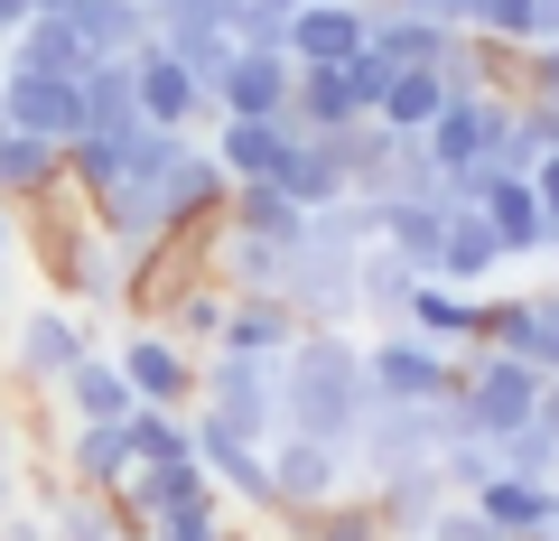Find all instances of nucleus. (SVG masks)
I'll return each instance as SVG.
<instances>
[{
	"label": "nucleus",
	"mask_w": 559,
	"mask_h": 541,
	"mask_svg": "<svg viewBox=\"0 0 559 541\" xmlns=\"http://www.w3.org/2000/svg\"><path fill=\"white\" fill-rule=\"evenodd\" d=\"M401 327L429 345H448V355H466V345L485 337V290H448V281H419L411 308H401Z\"/></svg>",
	"instance_id": "a211bd4d"
},
{
	"label": "nucleus",
	"mask_w": 559,
	"mask_h": 541,
	"mask_svg": "<svg viewBox=\"0 0 559 541\" xmlns=\"http://www.w3.org/2000/svg\"><path fill=\"white\" fill-rule=\"evenodd\" d=\"M364 383H373V401H448L457 392V355L411 337V327H373L364 337Z\"/></svg>",
	"instance_id": "423d86ee"
},
{
	"label": "nucleus",
	"mask_w": 559,
	"mask_h": 541,
	"mask_svg": "<svg viewBox=\"0 0 559 541\" xmlns=\"http://www.w3.org/2000/svg\"><path fill=\"white\" fill-rule=\"evenodd\" d=\"M532 197H540V215L559 224V150H550V160H532Z\"/></svg>",
	"instance_id": "37998d69"
},
{
	"label": "nucleus",
	"mask_w": 559,
	"mask_h": 541,
	"mask_svg": "<svg viewBox=\"0 0 559 541\" xmlns=\"http://www.w3.org/2000/svg\"><path fill=\"white\" fill-rule=\"evenodd\" d=\"M457 38H466V28L419 20V10H373V28H364V47H373L382 66H448V57H457Z\"/></svg>",
	"instance_id": "aec40b11"
},
{
	"label": "nucleus",
	"mask_w": 559,
	"mask_h": 541,
	"mask_svg": "<svg viewBox=\"0 0 559 541\" xmlns=\"http://www.w3.org/2000/svg\"><path fill=\"white\" fill-rule=\"evenodd\" d=\"M224 234H261V243H280V252H289V243L308 234V205L299 197H280L271 178H234V197H224Z\"/></svg>",
	"instance_id": "412c9836"
},
{
	"label": "nucleus",
	"mask_w": 559,
	"mask_h": 541,
	"mask_svg": "<svg viewBox=\"0 0 559 541\" xmlns=\"http://www.w3.org/2000/svg\"><path fill=\"white\" fill-rule=\"evenodd\" d=\"M271 10H299V0H271Z\"/></svg>",
	"instance_id": "5fc2aeb1"
},
{
	"label": "nucleus",
	"mask_w": 559,
	"mask_h": 541,
	"mask_svg": "<svg viewBox=\"0 0 559 541\" xmlns=\"http://www.w3.org/2000/svg\"><path fill=\"white\" fill-rule=\"evenodd\" d=\"M0 57H10V66H28V75H84V38H75L66 20H20Z\"/></svg>",
	"instance_id": "473e14b6"
},
{
	"label": "nucleus",
	"mask_w": 559,
	"mask_h": 541,
	"mask_svg": "<svg viewBox=\"0 0 559 541\" xmlns=\"http://www.w3.org/2000/svg\"><path fill=\"white\" fill-rule=\"evenodd\" d=\"M224 308H234V290H224L215 271H205V281H187L178 299L159 308V327L187 345V355H215V337H224Z\"/></svg>",
	"instance_id": "2f4dec72"
},
{
	"label": "nucleus",
	"mask_w": 559,
	"mask_h": 541,
	"mask_svg": "<svg viewBox=\"0 0 559 541\" xmlns=\"http://www.w3.org/2000/svg\"><path fill=\"white\" fill-rule=\"evenodd\" d=\"M364 28H373V10H364V0H299V10H289V66H345L364 47Z\"/></svg>",
	"instance_id": "dca6fc26"
},
{
	"label": "nucleus",
	"mask_w": 559,
	"mask_h": 541,
	"mask_svg": "<svg viewBox=\"0 0 559 541\" xmlns=\"http://www.w3.org/2000/svg\"><path fill=\"white\" fill-rule=\"evenodd\" d=\"M540 261H550V281H559V234H550V252H540Z\"/></svg>",
	"instance_id": "603ef678"
},
{
	"label": "nucleus",
	"mask_w": 559,
	"mask_h": 541,
	"mask_svg": "<svg viewBox=\"0 0 559 541\" xmlns=\"http://www.w3.org/2000/svg\"><path fill=\"white\" fill-rule=\"evenodd\" d=\"M503 271H513V261H503V243H495V224H485V205H448L429 281H448V290H495Z\"/></svg>",
	"instance_id": "ddd939ff"
},
{
	"label": "nucleus",
	"mask_w": 559,
	"mask_h": 541,
	"mask_svg": "<svg viewBox=\"0 0 559 541\" xmlns=\"http://www.w3.org/2000/svg\"><path fill=\"white\" fill-rule=\"evenodd\" d=\"M28 20V0H0V47H10V28Z\"/></svg>",
	"instance_id": "09e8293b"
},
{
	"label": "nucleus",
	"mask_w": 559,
	"mask_h": 541,
	"mask_svg": "<svg viewBox=\"0 0 559 541\" xmlns=\"http://www.w3.org/2000/svg\"><path fill=\"white\" fill-rule=\"evenodd\" d=\"M140 10H159V0H140Z\"/></svg>",
	"instance_id": "6e6d98bb"
},
{
	"label": "nucleus",
	"mask_w": 559,
	"mask_h": 541,
	"mask_svg": "<svg viewBox=\"0 0 559 541\" xmlns=\"http://www.w3.org/2000/svg\"><path fill=\"white\" fill-rule=\"evenodd\" d=\"M540 430H559V374H540Z\"/></svg>",
	"instance_id": "de8ad7c7"
},
{
	"label": "nucleus",
	"mask_w": 559,
	"mask_h": 541,
	"mask_svg": "<svg viewBox=\"0 0 559 541\" xmlns=\"http://www.w3.org/2000/svg\"><path fill=\"white\" fill-rule=\"evenodd\" d=\"M289 75L299 66L280 57V47H234L215 66V84H205V103L215 113H242V121H289Z\"/></svg>",
	"instance_id": "9d476101"
},
{
	"label": "nucleus",
	"mask_w": 559,
	"mask_h": 541,
	"mask_svg": "<svg viewBox=\"0 0 559 541\" xmlns=\"http://www.w3.org/2000/svg\"><path fill=\"white\" fill-rule=\"evenodd\" d=\"M224 541H261V532H224Z\"/></svg>",
	"instance_id": "864d4df0"
},
{
	"label": "nucleus",
	"mask_w": 559,
	"mask_h": 541,
	"mask_svg": "<svg viewBox=\"0 0 559 541\" xmlns=\"http://www.w3.org/2000/svg\"><path fill=\"white\" fill-rule=\"evenodd\" d=\"M382 205V252H401L429 281V261H439V224H448V205H429V197H373Z\"/></svg>",
	"instance_id": "c756f323"
},
{
	"label": "nucleus",
	"mask_w": 559,
	"mask_h": 541,
	"mask_svg": "<svg viewBox=\"0 0 559 541\" xmlns=\"http://www.w3.org/2000/svg\"><path fill=\"white\" fill-rule=\"evenodd\" d=\"M38 514H47V541H131V532H121V504H112V495H75V485H57Z\"/></svg>",
	"instance_id": "72a5a7b5"
},
{
	"label": "nucleus",
	"mask_w": 559,
	"mask_h": 541,
	"mask_svg": "<svg viewBox=\"0 0 559 541\" xmlns=\"http://www.w3.org/2000/svg\"><path fill=\"white\" fill-rule=\"evenodd\" d=\"M0 541H47V514L38 504H10V514H0Z\"/></svg>",
	"instance_id": "79ce46f5"
},
{
	"label": "nucleus",
	"mask_w": 559,
	"mask_h": 541,
	"mask_svg": "<svg viewBox=\"0 0 559 541\" xmlns=\"http://www.w3.org/2000/svg\"><path fill=\"white\" fill-rule=\"evenodd\" d=\"M57 10H66V0H28V20H57Z\"/></svg>",
	"instance_id": "3c124183"
},
{
	"label": "nucleus",
	"mask_w": 559,
	"mask_h": 541,
	"mask_svg": "<svg viewBox=\"0 0 559 541\" xmlns=\"http://www.w3.org/2000/svg\"><path fill=\"white\" fill-rule=\"evenodd\" d=\"M187 411H215L224 430H242V439H271L280 430V364L261 355H197V401Z\"/></svg>",
	"instance_id": "39448f33"
},
{
	"label": "nucleus",
	"mask_w": 559,
	"mask_h": 541,
	"mask_svg": "<svg viewBox=\"0 0 559 541\" xmlns=\"http://www.w3.org/2000/svg\"><path fill=\"white\" fill-rule=\"evenodd\" d=\"M0 131H10V113H0Z\"/></svg>",
	"instance_id": "4d7b16f0"
},
{
	"label": "nucleus",
	"mask_w": 559,
	"mask_h": 541,
	"mask_svg": "<svg viewBox=\"0 0 559 541\" xmlns=\"http://www.w3.org/2000/svg\"><path fill=\"white\" fill-rule=\"evenodd\" d=\"M513 94H540V103H559V38L522 47V84H513Z\"/></svg>",
	"instance_id": "a19ab883"
},
{
	"label": "nucleus",
	"mask_w": 559,
	"mask_h": 541,
	"mask_svg": "<svg viewBox=\"0 0 559 541\" xmlns=\"http://www.w3.org/2000/svg\"><path fill=\"white\" fill-rule=\"evenodd\" d=\"M224 355H261V364H280L289 345H299V308L280 299V290H234V308H224Z\"/></svg>",
	"instance_id": "f3484780"
},
{
	"label": "nucleus",
	"mask_w": 559,
	"mask_h": 541,
	"mask_svg": "<svg viewBox=\"0 0 559 541\" xmlns=\"http://www.w3.org/2000/svg\"><path fill=\"white\" fill-rule=\"evenodd\" d=\"M457 205H485V224H495V243H503V261H540L550 252V234L559 224L540 215V197H532V178H503V168H466L457 178Z\"/></svg>",
	"instance_id": "0eeeda50"
},
{
	"label": "nucleus",
	"mask_w": 559,
	"mask_h": 541,
	"mask_svg": "<svg viewBox=\"0 0 559 541\" xmlns=\"http://www.w3.org/2000/svg\"><path fill=\"white\" fill-rule=\"evenodd\" d=\"M47 467H57L75 495H121V477H131V439H121V421H75L57 448H47Z\"/></svg>",
	"instance_id": "f8f14e48"
},
{
	"label": "nucleus",
	"mask_w": 559,
	"mask_h": 541,
	"mask_svg": "<svg viewBox=\"0 0 559 541\" xmlns=\"http://www.w3.org/2000/svg\"><path fill=\"white\" fill-rule=\"evenodd\" d=\"M10 261H20V215L0 205V271H10Z\"/></svg>",
	"instance_id": "49530a36"
},
{
	"label": "nucleus",
	"mask_w": 559,
	"mask_h": 541,
	"mask_svg": "<svg viewBox=\"0 0 559 541\" xmlns=\"http://www.w3.org/2000/svg\"><path fill=\"white\" fill-rule=\"evenodd\" d=\"M121 439H131V458H140V467L197 458V448H187V411H150V401H131V421H121Z\"/></svg>",
	"instance_id": "e433bc0d"
},
{
	"label": "nucleus",
	"mask_w": 559,
	"mask_h": 541,
	"mask_svg": "<svg viewBox=\"0 0 559 541\" xmlns=\"http://www.w3.org/2000/svg\"><path fill=\"white\" fill-rule=\"evenodd\" d=\"M540 38H559V0H532V47Z\"/></svg>",
	"instance_id": "a18cd8bd"
},
{
	"label": "nucleus",
	"mask_w": 559,
	"mask_h": 541,
	"mask_svg": "<svg viewBox=\"0 0 559 541\" xmlns=\"http://www.w3.org/2000/svg\"><path fill=\"white\" fill-rule=\"evenodd\" d=\"M373 411V383H364V337L355 327H299V345L280 355V430H308V439H355V421Z\"/></svg>",
	"instance_id": "f257e3e1"
},
{
	"label": "nucleus",
	"mask_w": 559,
	"mask_h": 541,
	"mask_svg": "<svg viewBox=\"0 0 559 541\" xmlns=\"http://www.w3.org/2000/svg\"><path fill=\"white\" fill-rule=\"evenodd\" d=\"M57 20L84 38V57H131V47H150V10L140 0H66Z\"/></svg>",
	"instance_id": "bb28decb"
},
{
	"label": "nucleus",
	"mask_w": 559,
	"mask_h": 541,
	"mask_svg": "<svg viewBox=\"0 0 559 541\" xmlns=\"http://www.w3.org/2000/svg\"><path fill=\"white\" fill-rule=\"evenodd\" d=\"M10 318H20V299H10V271H0V337H10Z\"/></svg>",
	"instance_id": "8fccbe9b"
},
{
	"label": "nucleus",
	"mask_w": 559,
	"mask_h": 541,
	"mask_svg": "<svg viewBox=\"0 0 559 541\" xmlns=\"http://www.w3.org/2000/svg\"><path fill=\"white\" fill-rule=\"evenodd\" d=\"M345 121H364L345 66H299L289 75V131H345Z\"/></svg>",
	"instance_id": "cd10ccee"
},
{
	"label": "nucleus",
	"mask_w": 559,
	"mask_h": 541,
	"mask_svg": "<svg viewBox=\"0 0 559 541\" xmlns=\"http://www.w3.org/2000/svg\"><path fill=\"white\" fill-rule=\"evenodd\" d=\"M411 290H419V271L401 252H382V243H364V252H355V327H364V337H373V327H401Z\"/></svg>",
	"instance_id": "4be33fe9"
},
{
	"label": "nucleus",
	"mask_w": 559,
	"mask_h": 541,
	"mask_svg": "<svg viewBox=\"0 0 559 541\" xmlns=\"http://www.w3.org/2000/svg\"><path fill=\"white\" fill-rule=\"evenodd\" d=\"M75 103H84V131H131V121H140V103H131V57H84Z\"/></svg>",
	"instance_id": "7c9ffc66"
},
{
	"label": "nucleus",
	"mask_w": 559,
	"mask_h": 541,
	"mask_svg": "<svg viewBox=\"0 0 559 541\" xmlns=\"http://www.w3.org/2000/svg\"><path fill=\"white\" fill-rule=\"evenodd\" d=\"M28 458H38V401L0 392V514L28 504Z\"/></svg>",
	"instance_id": "f704fd0d"
},
{
	"label": "nucleus",
	"mask_w": 559,
	"mask_h": 541,
	"mask_svg": "<svg viewBox=\"0 0 559 541\" xmlns=\"http://www.w3.org/2000/svg\"><path fill=\"white\" fill-rule=\"evenodd\" d=\"M205 150H215L224 178H271L280 150H289V121H242V113H215V121H205Z\"/></svg>",
	"instance_id": "5701e85b"
},
{
	"label": "nucleus",
	"mask_w": 559,
	"mask_h": 541,
	"mask_svg": "<svg viewBox=\"0 0 559 541\" xmlns=\"http://www.w3.org/2000/svg\"><path fill=\"white\" fill-rule=\"evenodd\" d=\"M550 485H559V467H550Z\"/></svg>",
	"instance_id": "13d9d810"
},
{
	"label": "nucleus",
	"mask_w": 559,
	"mask_h": 541,
	"mask_svg": "<svg viewBox=\"0 0 559 541\" xmlns=\"http://www.w3.org/2000/svg\"><path fill=\"white\" fill-rule=\"evenodd\" d=\"M364 10H419V20H448V28H457V0H364Z\"/></svg>",
	"instance_id": "c03bdc74"
},
{
	"label": "nucleus",
	"mask_w": 559,
	"mask_h": 541,
	"mask_svg": "<svg viewBox=\"0 0 559 541\" xmlns=\"http://www.w3.org/2000/svg\"><path fill=\"white\" fill-rule=\"evenodd\" d=\"M466 439H513L522 421H540V364L495 355V345H466L457 355V392H448Z\"/></svg>",
	"instance_id": "7ed1b4c3"
},
{
	"label": "nucleus",
	"mask_w": 559,
	"mask_h": 541,
	"mask_svg": "<svg viewBox=\"0 0 559 541\" xmlns=\"http://www.w3.org/2000/svg\"><path fill=\"white\" fill-rule=\"evenodd\" d=\"M66 187V150L57 141H28V131H0V205L20 215V205L57 197Z\"/></svg>",
	"instance_id": "393cba45"
},
{
	"label": "nucleus",
	"mask_w": 559,
	"mask_h": 541,
	"mask_svg": "<svg viewBox=\"0 0 559 541\" xmlns=\"http://www.w3.org/2000/svg\"><path fill=\"white\" fill-rule=\"evenodd\" d=\"M0 113H10V131H28V141H75L84 131V103H75V75H28V66L0 57Z\"/></svg>",
	"instance_id": "9b49d317"
},
{
	"label": "nucleus",
	"mask_w": 559,
	"mask_h": 541,
	"mask_svg": "<svg viewBox=\"0 0 559 541\" xmlns=\"http://www.w3.org/2000/svg\"><path fill=\"white\" fill-rule=\"evenodd\" d=\"M495 467H503V477H550V467H559V430L522 421L513 439H495Z\"/></svg>",
	"instance_id": "4c0bfd02"
},
{
	"label": "nucleus",
	"mask_w": 559,
	"mask_h": 541,
	"mask_svg": "<svg viewBox=\"0 0 559 541\" xmlns=\"http://www.w3.org/2000/svg\"><path fill=\"white\" fill-rule=\"evenodd\" d=\"M289 532L299 541H392L382 514H373V495H336V504H318V514H289Z\"/></svg>",
	"instance_id": "c9c22d12"
},
{
	"label": "nucleus",
	"mask_w": 559,
	"mask_h": 541,
	"mask_svg": "<svg viewBox=\"0 0 559 541\" xmlns=\"http://www.w3.org/2000/svg\"><path fill=\"white\" fill-rule=\"evenodd\" d=\"M94 318L66 299H20V318H10V337H0V392L10 401H47L66 374H75L84 355H94Z\"/></svg>",
	"instance_id": "f03ea898"
},
{
	"label": "nucleus",
	"mask_w": 559,
	"mask_h": 541,
	"mask_svg": "<svg viewBox=\"0 0 559 541\" xmlns=\"http://www.w3.org/2000/svg\"><path fill=\"white\" fill-rule=\"evenodd\" d=\"M466 504H476L503 541H550V532H559V485H550V477H503V467H495Z\"/></svg>",
	"instance_id": "4468645a"
},
{
	"label": "nucleus",
	"mask_w": 559,
	"mask_h": 541,
	"mask_svg": "<svg viewBox=\"0 0 559 541\" xmlns=\"http://www.w3.org/2000/svg\"><path fill=\"white\" fill-rule=\"evenodd\" d=\"M261 467H271V514H318V504L355 495V467H345L336 439H308V430H271L261 439Z\"/></svg>",
	"instance_id": "20e7f679"
},
{
	"label": "nucleus",
	"mask_w": 559,
	"mask_h": 541,
	"mask_svg": "<svg viewBox=\"0 0 559 541\" xmlns=\"http://www.w3.org/2000/svg\"><path fill=\"white\" fill-rule=\"evenodd\" d=\"M66 411V421H131V383H121V364H112V345H94V355L75 364V374L47 392Z\"/></svg>",
	"instance_id": "b1692460"
},
{
	"label": "nucleus",
	"mask_w": 559,
	"mask_h": 541,
	"mask_svg": "<svg viewBox=\"0 0 559 541\" xmlns=\"http://www.w3.org/2000/svg\"><path fill=\"white\" fill-rule=\"evenodd\" d=\"M131 103H140V121H159V131H205V121H215L205 75H197V66H178L159 38L131 47Z\"/></svg>",
	"instance_id": "1a4fd4ad"
},
{
	"label": "nucleus",
	"mask_w": 559,
	"mask_h": 541,
	"mask_svg": "<svg viewBox=\"0 0 559 541\" xmlns=\"http://www.w3.org/2000/svg\"><path fill=\"white\" fill-rule=\"evenodd\" d=\"M522 364L559 374V281H550V290H532V327H522Z\"/></svg>",
	"instance_id": "ea45409f"
},
{
	"label": "nucleus",
	"mask_w": 559,
	"mask_h": 541,
	"mask_svg": "<svg viewBox=\"0 0 559 541\" xmlns=\"http://www.w3.org/2000/svg\"><path fill=\"white\" fill-rule=\"evenodd\" d=\"M224 532H234V504H178L150 522V541H224Z\"/></svg>",
	"instance_id": "58836bf2"
},
{
	"label": "nucleus",
	"mask_w": 559,
	"mask_h": 541,
	"mask_svg": "<svg viewBox=\"0 0 559 541\" xmlns=\"http://www.w3.org/2000/svg\"><path fill=\"white\" fill-rule=\"evenodd\" d=\"M495 103H503V94H448V103H439V121L419 131V150L448 168V197H457L466 168H485V141H495Z\"/></svg>",
	"instance_id": "2eb2a0df"
},
{
	"label": "nucleus",
	"mask_w": 559,
	"mask_h": 541,
	"mask_svg": "<svg viewBox=\"0 0 559 541\" xmlns=\"http://www.w3.org/2000/svg\"><path fill=\"white\" fill-rule=\"evenodd\" d=\"M439 103H448V75H439V66H401V75L382 84L373 121H382V131H392V141H419V131L439 121Z\"/></svg>",
	"instance_id": "c85d7f7f"
},
{
	"label": "nucleus",
	"mask_w": 559,
	"mask_h": 541,
	"mask_svg": "<svg viewBox=\"0 0 559 541\" xmlns=\"http://www.w3.org/2000/svg\"><path fill=\"white\" fill-rule=\"evenodd\" d=\"M271 187H280V197H299L308 215H318V205H336V197H355V187H345V160H336V141H326V131H289V150H280Z\"/></svg>",
	"instance_id": "6ab92c4d"
},
{
	"label": "nucleus",
	"mask_w": 559,
	"mask_h": 541,
	"mask_svg": "<svg viewBox=\"0 0 559 541\" xmlns=\"http://www.w3.org/2000/svg\"><path fill=\"white\" fill-rule=\"evenodd\" d=\"M112 364H121V383H131V401H150V411H187V401H197V355H187L168 327H121Z\"/></svg>",
	"instance_id": "6e6552de"
},
{
	"label": "nucleus",
	"mask_w": 559,
	"mask_h": 541,
	"mask_svg": "<svg viewBox=\"0 0 559 541\" xmlns=\"http://www.w3.org/2000/svg\"><path fill=\"white\" fill-rule=\"evenodd\" d=\"M439 504H457L439 467H411V477H382L373 485V514H382V532H392V541H419L429 522H439Z\"/></svg>",
	"instance_id": "a878e982"
}]
</instances>
